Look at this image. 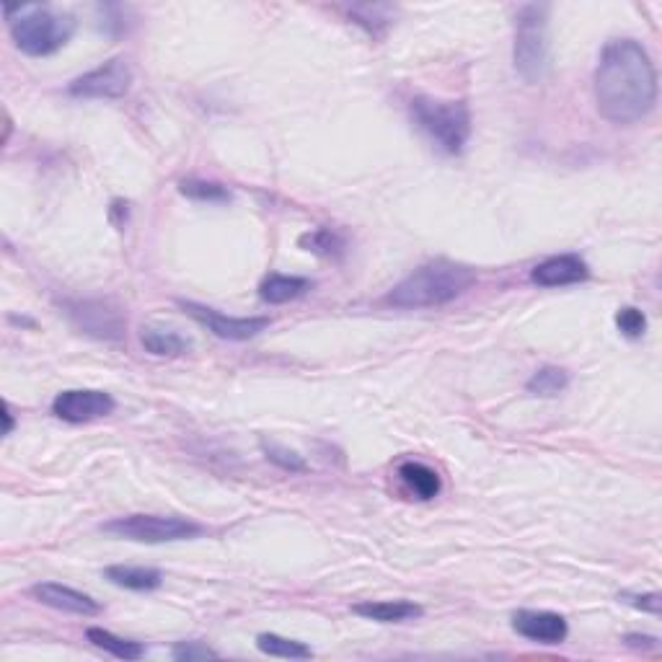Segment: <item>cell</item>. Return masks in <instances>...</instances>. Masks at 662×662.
Instances as JSON below:
<instances>
[{"label":"cell","instance_id":"cell-1","mask_svg":"<svg viewBox=\"0 0 662 662\" xmlns=\"http://www.w3.org/2000/svg\"><path fill=\"white\" fill-rule=\"evenodd\" d=\"M595 104L611 125H634L655 109L657 70L637 39H613L595 68Z\"/></svg>","mask_w":662,"mask_h":662},{"label":"cell","instance_id":"cell-2","mask_svg":"<svg viewBox=\"0 0 662 662\" xmlns=\"http://www.w3.org/2000/svg\"><path fill=\"white\" fill-rule=\"evenodd\" d=\"M474 282V269L450 262V259H435L401 280L388 293L386 303L394 308H438L461 298Z\"/></svg>","mask_w":662,"mask_h":662},{"label":"cell","instance_id":"cell-3","mask_svg":"<svg viewBox=\"0 0 662 662\" xmlns=\"http://www.w3.org/2000/svg\"><path fill=\"white\" fill-rule=\"evenodd\" d=\"M412 122L448 156H461L471 138V112L466 101H440L417 96L409 104Z\"/></svg>","mask_w":662,"mask_h":662},{"label":"cell","instance_id":"cell-4","mask_svg":"<svg viewBox=\"0 0 662 662\" xmlns=\"http://www.w3.org/2000/svg\"><path fill=\"white\" fill-rule=\"evenodd\" d=\"M19 19H11V37L24 55L47 57L63 50L75 34V16L57 13L50 6H19Z\"/></svg>","mask_w":662,"mask_h":662},{"label":"cell","instance_id":"cell-5","mask_svg":"<svg viewBox=\"0 0 662 662\" xmlns=\"http://www.w3.org/2000/svg\"><path fill=\"white\" fill-rule=\"evenodd\" d=\"M515 70L525 83H541L549 70V6L525 3L515 16Z\"/></svg>","mask_w":662,"mask_h":662},{"label":"cell","instance_id":"cell-6","mask_svg":"<svg viewBox=\"0 0 662 662\" xmlns=\"http://www.w3.org/2000/svg\"><path fill=\"white\" fill-rule=\"evenodd\" d=\"M101 531L114 538H125L135 544H171V541H192L205 533L200 523L174 515H125L101 525Z\"/></svg>","mask_w":662,"mask_h":662},{"label":"cell","instance_id":"cell-7","mask_svg":"<svg viewBox=\"0 0 662 662\" xmlns=\"http://www.w3.org/2000/svg\"><path fill=\"white\" fill-rule=\"evenodd\" d=\"M132 86V70L122 57H114L101 68L83 73L70 83V96L75 99H122Z\"/></svg>","mask_w":662,"mask_h":662},{"label":"cell","instance_id":"cell-8","mask_svg":"<svg viewBox=\"0 0 662 662\" xmlns=\"http://www.w3.org/2000/svg\"><path fill=\"white\" fill-rule=\"evenodd\" d=\"M179 306H182V311L187 313L189 319L202 324L207 331H213L215 337L228 339V342H246V339H254L272 324L267 316L238 319V316H225V313L215 311V308L200 306V303H192V300H179Z\"/></svg>","mask_w":662,"mask_h":662},{"label":"cell","instance_id":"cell-9","mask_svg":"<svg viewBox=\"0 0 662 662\" xmlns=\"http://www.w3.org/2000/svg\"><path fill=\"white\" fill-rule=\"evenodd\" d=\"M65 308H68L70 321L91 337L122 339L127 334L125 313L104 300H75V303H65Z\"/></svg>","mask_w":662,"mask_h":662},{"label":"cell","instance_id":"cell-10","mask_svg":"<svg viewBox=\"0 0 662 662\" xmlns=\"http://www.w3.org/2000/svg\"><path fill=\"white\" fill-rule=\"evenodd\" d=\"M117 409V401L107 394V391H88V388H78V391H63L52 401V412L57 419L70 422V425H83V422H94V419L109 417Z\"/></svg>","mask_w":662,"mask_h":662},{"label":"cell","instance_id":"cell-11","mask_svg":"<svg viewBox=\"0 0 662 662\" xmlns=\"http://www.w3.org/2000/svg\"><path fill=\"white\" fill-rule=\"evenodd\" d=\"M590 277V269L585 259L577 254H559L546 262L536 264L531 269V282L541 285V288H564V285H577Z\"/></svg>","mask_w":662,"mask_h":662},{"label":"cell","instance_id":"cell-12","mask_svg":"<svg viewBox=\"0 0 662 662\" xmlns=\"http://www.w3.org/2000/svg\"><path fill=\"white\" fill-rule=\"evenodd\" d=\"M513 629L538 644H562L569 634L564 616L551 611H518L513 616Z\"/></svg>","mask_w":662,"mask_h":662},{"label":"cell","instance_id":"cell-13","mask_svg":"<svg viewBox=\"0 0 662 662\" xmlns=\"http://www.w3.org/2000/svg\"><path fill=\"white\" fill-rule=\"evenodd\" d=\"M32 595L39 603L55 608V611L78 613V616H99L101 613V606L91 595L68 588V585H60V582H39L32 588Z\"/></svg>","mask_w":662,"mask_h":662},{"label":"cell","instance_id":"cell-14","mask_svg":"<svg viewBox=\"0 0 662 662\" xmlns=\"http://www.w3.org/2000/svg\"><path fill=\"white\" fill-rule=\"evenodd\" d=\"M357 616H363L368 621H378V624H401V621H414L422 616V608L412 600H365L352 606Z\"/></svg>","mask_w":662,"mask_h":662},{"label":"cell","instance_id":"cell-15","mask_svg":"<svg viewBox=\"0 0 662 662\" xmlns=\"http://www.w3.org/2000/svg\"><path fill=\"white\" fill-rule=\"evenodd\" d=\"M399 479L404 481V487L422 502L435 500L443 489V479L435 469H430L427 463L406 461L399 466Z\"/></svg>","mask_w":662,"mask_h":662},{"label":"cell","instance_id":"cell-16","mask_svg":"<svg viewBox=\"0 0 662 662\" xmlns=\"http://www.w3.org/2000/svg\"><path fill=\"white\" fill-rule=\"evenodd\" d=\"M104 577H107L112 585L125 590H135V593H148V590L161 588L163 575L158 569L150 567H130V564H112V567L104 569Z\"/></svg>","mask_w":662,"mask_h":662},{"label":"cell","instance_id":"cell-17","mask_svg":"<svg viewBox=\"0 0 662 662\" xmlns=\"http://www.w3.org/2000/svg\"><path fill=\"white\" fill-rule=\"evenodd\" d=\"M140 342H143L145 352L156 357H182L192 350V342L184 339L182 334L171 329H158V326H143Z\"/></svg>","mask_w":662,"mask_h":662},{"label":"cell","instance_id":"cell-18","mask_svg":"<svg viewBox=\"0 0 662 662\" xmlns=\"http://www.w3.org/2000/svg\"><path fill=\"white\" fill-rule=\"evenodd\" d=\"M313 288V282L308 277H288V275H269L259 288V298L264 303H272V306H280V303H288V300L300 298Z\"/></svg>","mask_w":662,"mask_h":662},{"label":"cell","instance_id":"cell-19","mask_svg":"<svg viewBox=\"0 0 662 662\" xmlns=\"http://www.w3.org/2000/svg\"><path fill=\"white\" fill-rule=\"evenodd\" d=\"M298 244L300 249L311 251L316 257L334 259V262L344 259V254H347V241H344V236L337 231H331V228H313V231L303 233V236L298 238Z\"/></svg>","mask_w":662,"mask_h":662},{"label":"cell","instance_id":"cell-20","mask_svg":"<svg viewBox=\"0 0 662 662\" xmlns=\"http://www.w3.org/2000/svg\"><path fill=\"white\" fill-rule=\"evenodd\" d=\"M86 637H88V642L94 644V647L109 652V655H114L117 660H140V657L145 655V647L140 642L117 637V634H112V631H107V629H101V626H91V629L86 631Z\"/></svg>","mask_w":662,"mask_h":662},{"label":"cell","instance_id":"cell-21","mask_svg":"<svg viewBox=\"0 0 662 662\" xmlns=\"http://www.w3.org/2000/svg\"><path fill=\"white\" fill-rule=\"evenodd\" d=\"M257 647L264 655L285 657V660H308V657H313L311 647H306L303 642H295V639L280 637V634H259Z\"/></svg>","mask_w":662,"mask_h":662},{"label":"cell","instance_id":"cell-22","mask_svg":"<svg viewBox=\"0 0 662 662\" xmlns=\"http://www.w3.org/2000/svg\"><path fill=\"white\" fill-rule=\"evenodd\" d=\"M569 386V373L564 368H541L531 375V381L525 383L528 394L533 396H556Z\"/></svg>","mask_w":662,"mask_h":662},{"label":"cell","instance_id":"cell-23","mask_svg":"<svg viewBox=\"0 0 662 662\" xmlns=\"http://www.w3.org/2000/svg\"><path fill=\"white\" fill-rule=\"evenodd\" d=\"M350 19L360 24L370 37H381L391 21H394V6H352Z\"/></svg>","mask_w":662,"mask_h":662},{"label":"cell","instance_id":"cell-24","mask_svg":"<svg viewBox=\"0 0 662 662\" xmlns=\"http://www.w3.org/2000/svg\"><path fill=\"white\" fill-rule=\"evenodd\" d=\"M179 192L194 202H218L220 205V202L233 200L231 189L218 182H207V179H184L179 184Z\"/></svg>","mask_w":662,"mask_h":662},{"label":"cell","instance_id":"cell-25","mask_svg":"<svg viewBox=\"0 0 662 662\" xmlns=\"http://www.w3.org/2000/svg\"><path fill=\"white\" fill-rule=\"evenodd\" d=\"M262 453L267 456L269 463H275L277 469L282 471H290V474H306L308 471V463L303 461V456H298L295 450L285 448V445L280 443H267V440H262Z\"/></svg>","mask_w":662,"mask_h":662},{"label":"cell","instance_id":"cell-26","mask_svg":"<svg viewBox=\"0 0 662 662\" xmlns=\"http://www.w3.org/2000/svg\"><path fill=\"white\" fill-rule=\"evenodd\" d=\"M616 326H619L624 337L642 339L644 331H647V316H644L639 308H619V313H616Z\"/></svg>","mask_w":662,"mask_h":662},{"label":"cell","instance_id":"cell-27","mask_svg":"<svg viewBox=\"0 0 662 662\" xmlns=\"http://www.w3.org/2000/svg\"><path fill=\"white\" fill-rule=\"evenodd\" d=\"M174 660L179 662H197V660H210V657H220L213 647H207L205 642H179L174 647Z\"/></svg>","mask_w":662,"mask_h":662},{"label":"cell","instance_id":"cell-28","mask_svg":"<svg viewBox=\"0 0 662 662\" xmlns=\"http://www.w3.org/2000/svg\"><path fill=\"white\" fill-rule=\"evenodd\" d=\"M619 600H624V603L634 606L637 611L652 613V616H657V613H660V593H647V595L624 593V595H619Z\"/></svg>","mask_w":662,"mask_h":662},{"label":"cell","instance_id":"cell-29","mask_svg":"<svg viewBox=\"0 0 662 662\" xmlns=\"http://www.w3.org/2000/svg\"><path fill=\"white\" fill-rule=\"evenodd\" d=\"M624 642L629 644V647H637V650H655L657 647V639L647 637V634H629Z\"/></svg>","mask_w":662,"mask_h":662},{"label":"cell","instance_id":"cell-30","mask_svg":"<svg viewBox=\"0 0 662 662\" xmlns=\"http://www.w3.org/2000/svg\"><path fill=\"white\" fill-rule=\"evenodd\" d=\"M3 422H6V427H3V435H11L13 432V414H11V406H3Z\"/></svg>","mask_w":662,"mask_h":662}]
</instances>
